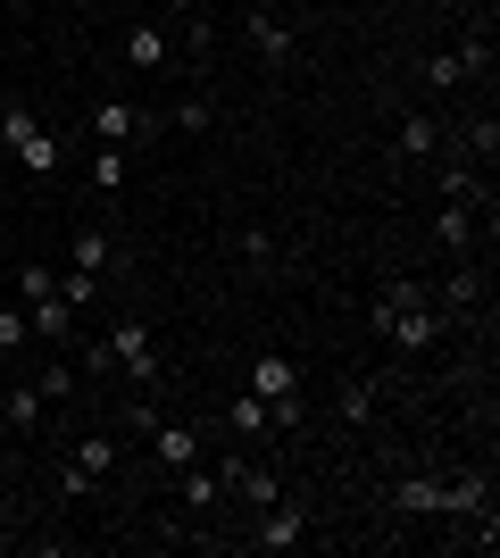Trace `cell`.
<instances>
[{
    "mask_svg": "<svg viewBox=\"0 0 500 558\" xmlns=\"http://www.w3.org/2000/svg\"><path fill=\"white\" fill-rule=\"evenodd\" d=\"M376 333H383V342H401V350H434V342H442V301H434L417 276H392L376 292Z\"/></svg>",
    "mask_w": 500,
    "mask_h": 558,
    "instance_id": "obj_1",
    "label": "cell"
},
{
    "mask_svg": "<svg viewBox=\"0 0 500 558\" xmlns=\"http://www.w3.org/2000/svg\"><path fill=\"white\" fill-rule=\"evenodd\" d=\"M0 142L17 150L25 175H59V134H42V117L25 109V100H0Z\"/></svg>",
    "mask_w": 500,
    "mask_h": 558,
    "instance_id": "obj_2",
    "label": "cell"
},
{
    "mask_svg": "<svg viewBox=\"0 0 500 558\" xmlns=\"http://www.w3.org/2000/svg\"><path fill=\"white\" fill-rule=\"evenodd\" d=\"M408 517H442V509H484V475H408L392 492Z\"/></svg>",
    "mask_w": 500,
    "mask_h": 558,
    "instance_id": "obj_3",
    "label": "cell"
},
{
    "mask_svg": "<svg viewBox=\"0 0 500 558\" xmlns=\"http://www.w3.org/2000/svg\"><path fill=\"white\" fill-rule=\"evenodd\" d=\"M109 350H118V375L125 384H159V342H150V326L143 317H118V326H109Z\"/></svg>",
    "mask_w": 500,
    "mask_h": 558,
    "instance_id": "obj_4",
    "label": "cell"
},
{
    "mask_svg": "<svg viewBox=\"0 0 500 558\" xmlns=\"http://www.w3.org/2000/svg\"><path fill=\"white\" fill-rule=\"evenodd\" d=\"M309 542V509L301 500H276V509H259V525H251V550H301Z\"/></svg>",
    "mask_w": 500,
    "mask_h": 558,
    "instance_id": "obj_5",
    "label": "cell"
},
{
    "mask_svg": "<svg viewBox=\"0 0 500 558\" xmlns=\"http://www.w3.org/2000/svg\"><path fill=\"white\" fill-rule=\"evenodd\" d=\"M109 466H118V442H109V434H84V442H75V459L59 466V492L75 500V492H93Z\"/></svg>",
    "mask_w": 500,
    "mask_h": 558,
    "instance_id": "obj_6",
    "label": "cell"
},
{
    "mask_svg": "<svg viewBox=\"0 0 500 558\" xmlns=\"http://www.w3.org/2000/svg\"><path fill=\"white\" fill-rule=\"evenodd\" d=\"M217 475H225V492H234V500H251V509H276V500H284L276 466H259V459H217Z\"/></svg>",
    "mask_w": 500,
    "mask_h": 558,
    "instance_id": "obj_7",
    "label": "cell"
},
{
    "mask_svg": "<svg viewBox=\"0 0 500 558\" xmlns=\"http://www.w3.org/2000/svg\"><path fill=\"white\" fill-rule=\"evenodd\" d=\"M93 134L109 142V150H125L134 134H159V117L134 109V100H100V109H93Z\"/></svg>",
    "mask_w": 500,
    "mask_h": 558,
    "instance_id": "obj_8",
    "label": "cell"
},
{
    "mask_svg": "<svg viewBox=\"0 0 500 558\" xmlns=\"http://www.w3.org/2000/svg\"><path fill=\"white\" fill-rule=\"evenodd\" d=\"M251 392H259L267 409H276V400H301V367H292L284 350H259V359H251Z\"/></svg>",
    "mask_w": 500,
    "mask_h": 558,
    "instance_id": "obj_9",
    "label": "cell"
},
{
    "mask_svg": "<svg viewBox=\"0 0 500 558\" xmlns=\"http://www.w3.org/2000/svg\"><path fill=\"white\" fill-rule=\"evenodd\" d=\"M434 242H442L451 258L476 251V201H451V192H442V209H434Z\"/></svg>",
    "mask_w": 500,
    "mask_h": 558,
    "instance_id": "obj_10",
    "label": "cell"
},
{
    "mask_svg": "<svg viewBox=\"0 0 500 558\" xmlns=\"http://www.w3.org/2000/svg\"><path fill=\"white\" fill-rule=\"evenodd\" d=\"M143 442H150V459L175 466V475H184V466H200V434H192V425H150Z\"/></svg>",
    "mask_w": 500,
    "mask_h": 558,
    "instance_id": "obj_11",
    "label": "cell"
},
{
    "mask_svg": "<svg viewBox=\"0 0 500 558\" xmlns=\"http://www.w3.org/2000/svg\"><path fill=\"white\" fill-rule=\"evenodd\" d=\"M376 409H383V384H376V375H351L342 400H333V417H342V425H376Z\"/></svg>",
    "mask_w": 500,
    "mask_h": 558,
    "instance_id": "obj_12",
    "label": "cell"
},
{
    "mask_svg": "<svg viewBox=\"0 0 500 558\" xmlns=\"http://www.w3.org/2000/svg\"><path fill=\"white\" fill-rule=\"evenodd\" d=\"M167 59H175V43H167L159 25H134V34H125V68H167Z\"/></svg>",
    "mask_w": 500,
    "mask_h": 558,
    "instance_id": "obj_13",
    "label": "cell"
},
{
    "mask_svg": "<svg viewBox=\"0 0 500 558\" xmlns=\"http://www.w3.org/2000/svg\"><path fill=\"white\" fill-rule=\"evenodd\" d=\"M25 317H34V342H68V326H75V317H84V308H68V301H59V292H50V301H34V308H25Z\"/></svg>",
    "mask_w": 500,
    "mask_h": 558,
    "instance_id": "obj_14",
    "label": "cell"
},
{
    "mask_svg": "<svg viewBox=\"0 0 500 558\" xmlns=\"http://www.w3.org/2000/svg\"><path fill=\"white\" fill-rule=\"evenodd\" d=\"M0 417L17 425V434H34V425H42V384H17V392H0Z\"/></svg>",
    "mask_w": 500,
    "mask_h": 558,
    "instance_id": "obj_15",
    "label": "cell"
},
{
    "mask_svg": "<svg viewBox=\"0 0 500 558\" xmlns=\"http://www.w3.org/2000/svg\"><path fill=\"white\" fill-rule=\"evenodd\" d=\"M434 150H442V125H434L426 109L401 117V159H434Z\"/></svg>",
    "mask_w": 500,
    "mask_h": 558,
    "instance_id": "obj_16",
    "label": "cell"
},
{
    "mask_svg": "<svg viewBox=\"0 0 500 558\" xmlns=\"http://www.w3.org/2000/svg\"><path fill=\"white\" fill-rule=\"evenodd\" d=\"M484 283H476V258H451V276H442V308H476Z\"/></svg>",
    "mask_w": 500,
    "mask_h": 558,
    "instance_id": "obj_17",
    "label": "cell"
},
{
    "mask_svg": "<svg viewBox=\"0 0 500 558\" xmlns=\"http://www.w3.org/2000/svg\"><path fill=\"white\" fill-rule=\"evenodd\" d=\"M251 43H259V59H292V25L267 17V9H251Z\"/></svg>",
    "mask_w": 500,
    "mask_h": 558,
    "instance_id": "obj_18",
    "label": "cell"
},
{
    "mask_svg": "<svg viewBox=\"0 0 500 558\" xmlns=\"http://www.w3.org/2000/svg\"><path fill=\"white\" fill-rule=\"evenodd\" d=\"M75 267H84V276H100V267H118V242H109L100 226H84V233H75Z\"/></svg>",
    "mask_w": 500,
    "mask_h": 558,
    "instance_id": "obj_19",
    "label": "cell"
},
{
    "mask_svg": "<svg viewBox=\"0 0 500 558\" xmlns=\"http://www.w3.org/2000/svg\"><path fill=\"white\" fill-rule=\"evenodd\" d=\"M225 425H234V434H267V400L259 392H234V400H225Z\"/></svg>",
    "mask_w": 500,
    "mask_h": 558,
    "instance_id": "obj_20",
    "label": "cell"
},
{
    "mask_svg": "<svg viewBox=\"0 0 500 558\" xmlns=\"http://www.w3.org/2000/svg\"><path fill=\"white\" fill-rule=\"evenodd\" d=\"M184 500H192V509H217V500H225V475H209V466H184Z\"/></svg>",
    "mask_w": 500,
    "mask_h": 558,
    "instance_id": "obj_21",
    "label": "cell"
},
{
    "mask_svg": "<svg viewBox=\"0 0 500 558\" xmlns=\"http://www.w3.org/2000/svg\"><path fill=\"white\" fill-rule=\"evenodd\" d=\"M167 125H175V134H209V100H200V93H184L175 109H167Z\"/></svg>",
    "mask_w": 500,
    "mask_h": 558,
    "instance_id": "obj_22",
    "label": "cell"
},
{
    "mask_svg": "<svg viewBox=\"0 0 500 558\" xmlns=\"http://www.w3.org/2000/svg\"><path fill=\"white\" fill-rule=\"evenodd\" d=\"M75 375H118V350H109V333H93V342L75 350Z\"/></svg>",
    "mask_w": 500,
    "mask_h": 558,
    "instance_id": "obj_23",
    "label": "cell"
},
{
    "mask_svg": "<svg viewBox=\"0 0 500 558\" xmlns=\"http://www.w3.org/2000/svg\"><path fill=\"white\" fill-rule=\"evenodd\" d=\"M25 342H34V317L0 301V359H9V350H25Z\"/></svg>",
    "mask_w": 500,
    "mask_h": 558,
    "instance_id": "obj_24",
    "label": "cell"
},
{
    "mask_svg": "<svg viewBox=\"0 0 500 558\" xmlns=\"http://www.w3.org/2000/svg\"><path fill=\"white\" fill-rule=\"evenodd\" d=\"M59 301H68V308H93V301H100V276H84V267H75V276H59Z\"/></svg>",
    "mask_w": 500,
    "mask_h": 558,
    "instance_id": "obj_25",
    "label": "cell"
},
{
    "mask_svg": "<svg viewBox=\"0 0 500 558\" xmlns=\"http://www.w3.org/2000/svg\"><path fill=\"white\" fill-rule=\"evenodd\" d=\"M75 384H84V375H75V359H50V367H42V400H68Z\"/></svg>",
    "mask_w": 500,
    "mask_h": 558,
    "instance_id": "obj_26",
    "label": "cell"
},
{
    "mask_svg": "<svg viewBox=\"0 0 500 558\" xmlns=\"http://www.w3.org/2000/svg\"><path fill=\"white\" fill-rule=\"evenodd\" d=\"M459 75H467V68H459V50H434V59H426V84H434V93H451Z\"/></svg>",
    "mask_w": 500,
    "mask_h": 558,
    "instance_id": "obj_27",
    "label": "cell"
},
{
    "mask_svg": "<svg viewBox=\"0 0 500 558\" xmlns=\"http://www.w3.org/2000/svg\"><path fill=\"white\" fill-rule=\"evenodd\" d=\"M17 292H25V308H34V301L59 292V276H50V267H17Z\"/></svg>",
    "mask_w": 500,
    "mask_h": 558,
    "instance_id": "obj_28",
    "label": "cell"
},
{
    "mask_svg": "<svg viewBox=\"0 0 500 558\" xmlns=\"http://www.w3.org/2000/svg\"><path fill=\"white\" fill-rule=\"evenodd\" d=\"M93 184L100 192H125V150H100V159H93Z\"/></svg>",
    "mask_w": 500,
    "mask_h": 558,
    "instance_id": "obj_29",
    "label": "cell"
},
{
    "mask_svg": "<svg viewBox=\"0 0 500 558\" xmlns=\"http://www.w3.org/2000/svg\"><path fill=\"white\" fill-rule=\"evenodd\" d=\"M242 258H259V267H267V258H276V233L251 226V233H242Z\"/></svg>",
    "mask_w": 500,
    "mask_h": 558,
    "instance_id": "obj_30",
    "label": "cell"
},
{
    "mask_svg": "<svg viewBox=\"0 0 500 558\" xmlns=\"http://www.w3.org/2000/svg\"><path fill=\"white\" fill-rule=\"evenodd\" d=\"M167 9H175V17H200V0H167Z\"/></svg>",
    "mask_w": 500,
    "mask_h": 558,
    "instance_id": "obj_31",
    "label": "cell"
},
{
    "mask_svg": "<svg viewBox=\"0 0 500 558\" xmlns=\"http://www.w3.org/2000/svg\"><path fill=\"white\" fill-rule=\"evenodd\" d=\"M0 517H9V484H0Z\"/></svg>",
    "mask_w": 500,
    "mask_h": 558,
    "instance_id": "obj_32",
    "label": "cell"
}]
</instances>
